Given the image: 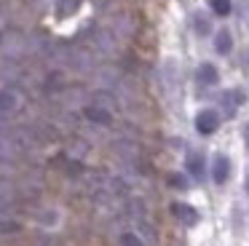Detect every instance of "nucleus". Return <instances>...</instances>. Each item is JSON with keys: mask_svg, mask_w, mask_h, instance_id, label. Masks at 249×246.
Masks as SVG:
<instances>
[{"mask_svg": "<svg viewBox=\"0 0 249 246\" xmlns=\"http://www.w3.org/2000/svg\"><path fill=\"white\" fill-rule=\"evenodd\" d=\"M193 30H196V35L206 37V35L212 32V21L206 19L204 14H196V16H193Z\"/></svg>", "mask_w": 249, "mask_h": 246, "instance_id": "12", "label": "nucleus"}, {"mask_svg": "<svg viewBox=\"0 0 249 246\" xmlns=\"http://www.w3.org/2000/svg\"><path fill=\"white\" fill-rule=\"evenodd\" d=\"M222 110L228 112V118L233 115V112H236V107L241 105V94H238V91H228V94H222Z\"/></svg>", "mask_w": 249, "mask_h": 246, "instance_id": "11", "label": "nucleus"}, {"mask_svg": "<svg viewBox=\"0 0 249 246\" xmlns=\"http://www.w3.org/2000/svg\"><path fill=\"white\" fill-rule=\"evenodd\" d=\"M78 8H81V0H56L54 14L59 16V19H67V16H72Z\"/></svg>", "mask_w": 249, "mask_h": 246, "instance_id": "10", "label": "nucleus"}, {"mask_svg": "<svg viewBox=\"0 0 249 246\" xmlns=\"http://www.w3.org/2000/svg\"><path fill=\"white\" fill-rule=\"evenodd\" d=\"M228 176H231V158L217 153L212 160V179H214V185H225Z\"/></svg>", "mask_w": 249, "mask_h": 246, "instance_id": "3", "label": "nucleus"}, {"mask_svg": "<svg viewBox=\"0 0 249 246\" xmlns=\"http://www.w3.org/2000/svg\"><path fill=\"white\" fill-rule=\"evenodd\" d=\"M196 80H198V86H217L220 72H217V67L212 62H204V64H198V70H196Z\"/></svg>", "mask_w": 249, "mask_h": 246, "instance_id": "4", "label": "nucleus"}, {"mask_svg": "<svg viewBox=\"0 0 249 246\" xmlns=\"http://www.w3.org/2000/svg\"><path fill=\"white\" fill-rule=\"evenodd\" d=\"M172 211L177 214V217L182 219L185 225H196V222H198V211H196V209L190 206V203H174Z\"/></svg>", "mask_w": 249, "mask_h": 246, "instance_id": "8", "label": "nucleus"}, {"mask_svg": "<svg viewBox=\"0 0 249 246\" xmlns=\"http://www.w3.org/2000/svg\"><path fill=\"white\" fill-rule=\"evenodd\" d=\"M214 51L220 53V56H228V53L233 51V35L228 30H220L214 35Z\"/></svg>", "mask_w": 249, "mask_h": 246, "instance_id": "6", "label": "nucleus"}, {"mask_svg": "<svg viewBox=\"0 0 249 246\" xmlns=\"http://www.w3.org/2000/svg\"><path fill=\"white\" fill-rule=\"evenodd\" d=\"M247 147H249V126H247Z\"/></svg>", "mask_w": 249, "mask_h": 246, "instance_id": "14", "label": "nucleus"}, {"mask_svg": "<svg viewBox=\"0 0 249 246\" xmlns=\"http://www.w3.org/2000/svg\"><path fill=\"white\" fill-rule=\"evenodd\" d=\"M161 80H163V91H166L169 96L177 94V88H179V67H177V62H174V59H166V62H163Z\"/></svg>", "mask_w": 249, "mask_h": 246, "instance_id": "1", "label": "nucleus"}, {"mask_svg": "<svg viewBox=\"0 0 249 246\" xmlns=\"http://www.w3.org/2000/svg\"><path fill=\"white\" fill-rule=\"evenodd\" d=\"M19 107V94L11 88H0V118L14 112Z\"/></svg>", "mask_w": 249, "mask_h": 246, "instance_id": "5", "label": "nucleus"}, {"mask_svg": "<svg viewBox=\"0 0 249 246\" xmlns=\"http://www.w3.org/2000/svg\"><path fill=\"white\" fill-rule=\"evenodd\" d=\"M217 128H220V115H217V110L206 107V110H201L198 115H196V131L198 134H214Z\"/></svg>", "mask_w": 249, "mask_h": 246, "instance_id": "2", "label": "nucleus"}, {"mask_svg": "<svg viewBox=\"0 0 249 246\" xmlns=\"http://www.w3.org/2000/svg\"><path fill=\"white\" fill-rule=\"evenodd\" d=\"M118 244L121 246H150L140 233H137V230H121V233H118Z\"/></svg>", "mask_w": 249, "mask_h": 246, "instance_id": "9", "label": "nucleus"}, {"mask_svg": "<svg viewBox=\"0 0 249 246\" xmlns=\"http://www.w3.org/2000/svg\"><path fill=\"white\" fill-rule=\"evenodd\" d=\"M185 171H188L193 179H201V176H204V158H201L198 153H190L188 158H185Z\"/></svg>", "mask_w": 249, "mask_h": 246, "instance_id": "7", "label": "nucleus"}, {"mask_svg": "<svg viewBox=\"0 0 249 246\" xmlns=\"http://www.w3.org/2000/svg\"><path fill=\"white\" fill-rule=\"evenodd\" d=\"M212 11H214L217 16H228L231 14V0H209Z\"/></svg>", "mask_w": 249, "mask_h": 246, "instance_id": "13", "label": "nucleus"}]
</instances>
